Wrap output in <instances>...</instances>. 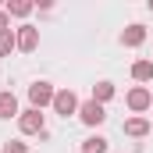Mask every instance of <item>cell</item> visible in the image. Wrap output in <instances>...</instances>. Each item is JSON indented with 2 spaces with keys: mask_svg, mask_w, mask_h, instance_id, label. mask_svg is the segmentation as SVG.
Wrapping results in <instances>:
<instances>
[{
  "mask_svg": "<svg viewBox=\"0 0 153 153\" xmlns=\"http://www.w3.org/2000/svg\"><path fill=\"white\" fill-rule=\"evenodd\" d=\"M18 128H22V135H43V132H46L43 111H36V107L22 111V114H18Z\"/></svg>",
  "mask_w": 153,
  "mask_h": 153,
  "instance_id": "obj_1",
  "label": "cell"
},
{
  "mask_svg": "<svg viewBox=\"0 0 153 153\" xmlns=\"http://www.w3.org/2000/svg\"><path fill=\"white\" fill-rule=\"evenodd\" d=\"M53 96H57V89L50 85V82H32L29 85V103L43 111V107H53Z\"/></svg>",
  "mask_w": 153,
  "mask_h": 153,
  "instance_id": "obj_2",
  "label": "cell"
},
{
  "mask_svg": "<svg viewBox=\"0 0 153 153\" xmlns=\"http://www.w3.org/2000/svg\"><path fill=\"white\" fill-rule=\"evenodd\" d=\"M78 117H82V125L96 128V125H103V121H107V111H103L96 100H85V103H78Z\"/></svg>",
  "mask_w": 153,
  "mask_h": 153,
  "instance_id": "obj_3",
  "label": "cell"
},
{
  "mask_svg": "<svg viewBox=\"0 0 153 153\" xmlns=\"http://www.w3.org/2000/svg\"><path fill=\"white\" fill-rule=\"evenodd\" d=\"M53 111H57L61 117L78 114V96L71 93V89H57V96H53Z\"/></svg>",
  "mask_w": 153,
  "mask_h": 153,
  "instance_id": "obj_4",
  "label": "cell"
},
{
  "mask_svg": "<svg viewBox=\"0 0 153 153\" xmlns=\"http://www.w3.org/2000/svg\"><path fill=\"white\" fill-rule=\"evenodd\" d=\"M14 39H18V50L22 53H32L39 46V29H32V25H22L18 32H14Z\"/></svg>",
  "mask_w": 153,
  "mask_h": 153,
  "instance_id": "obj_5",
  "label": "cell"
},
{
  "mask_svg": "<svg viewBox=\"0 0 153 153\" xmlns=\"http://www.w3.org/2000/svg\"><path fill=\"white\" fill-rule=\"evenodd\" d=\"M150 103H153V93L146 89V85H135V89L128 93V107H132L135 114H143V111H150Z\"/></svg>",
  "mask_w": 153,
  "mask_h": 153,
  "instance_id": "obj_6",
  "label": "cell"
},
{
  "mask_svg": "<svg viewBox=\"0 0 153 153\" xmlns=\"http://www.w3.org/2000/svg\"><path fill=\"white\" fill-rule=\"evenodd\" d=\"M143 43H146V25H139V22H132L121 32V46H143Z\"/></svg>",
  "mask_w": 153,
  "mask_h": 153,
  "instance_id": "obj_7",
  "label": "cell"
},
{
  "mask_svg": "<svg viewBox=\"0 0 153 153\" xmlns=\"http://www.w3.org/2000/svg\"><path fill=\"white\" fill-rule=\"evenodd\" d=\"M22 111H18V96L11 93V89H4L0 93V117H18Z\"/></svg>",
  "mask_w": 153,
  "mask_h": 153,
  "instance_id": "obj_8",
  "label": "cell"
},
{
  "mask_svg": "<svg viewBox=\"0 0 153 153\" xmlns=\"http://www.w3.org/2000/svg\"><path fill=\"white\" fill-rule=\"evenodd\" d=\"M146 132H150V121H146V117H128V121H125V135H132V139H143Z\"/></svg>",
  "mask_w": 153,
  "mask_h": 153,
  "instance_id": "obj_9",
  "label": "cell"
},
{
  "mask_svg": "<svg viewBox=\"0 0 153 153\" xmlns=\"http://www.w3.org/2000/svg\"><path fill=\"white\" fill-rule=\"evenodd\" d=\"M114 82H96V85H93V100H96V103H100V107H103V103H107V100H114Z\"/></svg>",
  "mask_w": 153,
  "mask_h": 153,
  "instance_id": "obj_10",
  "label": "cell"
},
{
  "mask_svg": "<svg viewBox=\"0 0 153 153\" xmlns=\"http://www.w3.org/2000/svg\"><path fill=\"white\" fill-rule=\"evenodd\" d=\"M132 78L135 82H153V61H135L132 64Z\"/></svg>",
  "mask_w": 153,
  "mask_h": 153,
  "instance_id": "obj_11",
  "label": "cell"
},
{
  "mask_svg": "<svg viewBox=\"0 0 153 153\" xmlns=\"http://www.w3.org/2000/svg\"><path fill=\"white\" fill-rule=\"evenodd\" d=\"M107 146H111V143H107L103 135H89V139L82 143V153H107Z\"/></svg>",
  "mask_w": 153,
  "mask_h": 153,
  "instance_id": "obj_12",
  "label": "cell"
},
{
  "mask_svg": "<svg viewBox=\"0 0 153 153\" xmlns=\"http://www.w3.org/2000/svg\"><path fill=\"white\" fill-rule=\"evenodd\" d=\"M4 11H7V14H14V18H25V14H32V4H29V0H11Z\"/></svg>",
  "mask_w": 153,
  "mask_h": 153,
  "instance_id": "obj_13",
  "label": "cell"
},
{
  "mask_svg": "<svg viewBox=\"0 0 153 153\" xmlns=\"http://www.w3.org/2000/svg\"><path fill=\"white\" fill-rule=\"evenodd\" d=\"M11 50H18V39H14V32L7 29V32H0V57H7Z\"/></svg>",
  "mask_w": 153,
  "mask_h": 153,
  "instance_id": "obj_14",
  "label": "cell"
},
{
  "mask_svg": "<svg viewBox=\"0 0 153 153\" xmlns=\"http://www.w3.org/2000/svg\"><path fill=\"white\" fill-rule=\"evenodd\" d=\"M4 153H29V146L18 143V139H7V143H4Z\"/></svg>",
  "mask_w": 153,
  "mask_h": 153,
  "instance_id": "obj_15",
  "label": "cell"
},
{
  "mask_svg": "<svg viewBox=\"0 0 153 153\" xmlns=\"http://www.w3.org/2000/svg\"><path fill=\"white\" fill-rule=\"evenodd\" d=\"M7 29H11V14H7V11H0V32H7Z\"/></svg>",
  "mask_w": 153,
  "mask_h": 153,
  "instance_id": "obj_16",
  "label": "cell"
},
{
  "mask_svg": "<svg viewBox=\"0 0 153 153\" xmlns=\"http://www.w3.org/2000/svg\"><path fill=\"white\" fill-rule=\"evenodd\" d=\"M150 11H153V0H150Z\"/></svg>",
  "mask_w": 153,
  "mask_h": 153,
  "instance_id": "obj_17",
  "label": "cell"
}]
</instances>
